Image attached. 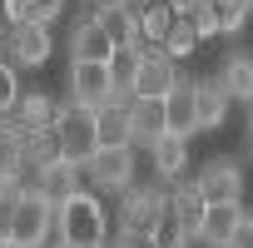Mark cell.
<instances>
[{
    "instance_id": "16",
    "label": "cell",
    "mask_w": 253,
    "mask_h": 248,
    "mask_svg": "<svg viewBox=\"0 0 253 248\" xmlns=\"http://www.w3.org/2000/svg\"><path fill=\"white\" fill-rule=\"evenodd\" d=\"M238 218H243V204H204L199 238H204L209 248H223V243H228V233L238 228Z\"/></svg>"
},
{
    "instance_id": "35",
    "label": "cell",
    "mask_w": 253,
    "mask_h": 248,
    "mask_svg": "<svg viewBox=\"0 0 253 248\" xmlns=\"http://www.w3.org/2000/svg\"><path fill=\"white\" fill-rule=\"evenodd\" d=\"M99 248H109V243H99Z\"/></svg>"
},
{
    "instance_id": "27",
    "label": "cell",
    "mask_w": 253,
    "mask_h": 248,
    "mask_svg": "<svg viewBox=\"0 0 253 248\" xmlns=\"http://www.w3.org/2000/svg\"><path fill=\"white\" fill-rule=\"evenodd\" d=\"M184 243H194V238L179 228V218H174V213H164V218H159V228H154V248H184Z\"/></svg>"
},
{
    "instance_id": "33",
    "label": "cell",
    "mask_w": 253,
    "mask_h": 248,
    "mask_svg": "<svg viewBox=\"0 0 253 248\" xmlns=\"http://www.w3.org/2000/svg\"><path fill=\"white\" fill-rule=\"evenodd\" d=\"M0 248H15V243H10V238H5V243H0Z\"/></svg>"
},
{
    "instance_id": "21",
    "label": "cell",
    "mask_w": 253,
    "mask_h": 248,
    "mask_svg": "<svg viewBox=\"0 0 253 248\" xmlns=\"http://www.w3.org/2000/svg\"><path fill=\"white\" fill-rule=\"evenodd\" d=\"M169 213L179 218V228H184L189 238H199V218H204V199L194 194V184L174 189V199H169Z\"/></svg>"
},
{
    "instance_id": "1",
    "label": "cell",
    "mask_w": 253,
    "mask_h": 248,
    "mask_svg": "<svg viewBox=\"0 0 253 248\" xmlns=\"http://www.w3.org/2000/svg\"><path fill=\"white\" fill-rule=\"evenodd\" d=\"M104 228H109V218H104V204L94 194L80 189V194H70V199L55 204V238L65 248H99Z\"/></svg>"
},
{
    "instance_id": "2",
    "label": "cell",
    "mask_w": 253,
    "mask_h": 248,
    "mask_svg": "<svg viewBox=\"0 0 253 248\" xmlns=\"http://www.w3.org/2000/svg\"><path fill=\"white\" fill-rule=\"evenodd\" d=\"M55 233V199H45L40 189H20L15 208H10V243L15 248H50Z\"/></svg>"
},
{
    "instance_id": "15",
    "label": "cell",
    "mask_w": 253,
    "mask_h": 248,
    "mask_svg": "<svg viewBox=\"0 0 253 248\" xmlns=\"http://www.w3.org/2000/svg\"><path fill=\"white\" fill-rule=\"evenodd\" d=\"M35 174H40L35 189H40L45 199H55V204L84 189V164H65V159H55V164H45V169H35Z\"/></svg>"
},
{
    "instance_id": "4",
    "label": "cell",
    "mask_w": 253,
    "mask_h": 248,
    "mask_svg": "<svg viewBox=\"0 0 253 248\" xmlns=\"http://www.w3.org/2000/svg\"><path fill=\"white\" fill-rule=\"evenodd\" d=\"M84 179L94 189H114V194L134 189V144H104V149H94L84 159Z\"/></svg>"
},
{
    "instance_id": "29",
    "label": "cell",
    "mask_w": 253,
    "mask_h": 248,
    "mask_svg": "<svg viewBox=\"0 0 253 248\" xmlns=\"http://www.w3.org/2000/svg\"><path fill=\"white\" fill-rule=\"evenodd\" d=\"M223 248H253V213H248V208H243V218H238V228L228 233Z\"/></svg>"
},
{
    "instance_id": "31",
    "label": "cell",
    "mask_w": 253,
    "mask_h": 248,
    "mask_svg": "<svg viewBox=\"0 0 253 248\" xmlns=\"http://www.w3.org/2000/svg\"><path fill=\"white\" fill-rule=\"evenodd\" d=\"M10 208H15V194H0V243L10 238Z\"/></svg>"
},
{
    "instance_id": "18",
    "label": "cell",
    "mask_w": 253,
    "mask_h": 248,
    "mask_svg": "<svg viewBox=\"0 0 253 248\" xmlns=\"http://www.w3.org/2000/svg\"><path fill=\"white\" fill-rule=\"evenodd\" d=\"M149 159H154V169H159L169 184H179V174L189 169V139H179V134H159V139L149 144Z\"/></svg>"
},
{
    "instance_id": "14",
    "label": "cell",
    "mask_w": 253,
    "mask_h": 248,
    "mask_svg": "<svg viewBox=\"0 0 253 248\" xmlns=\"http://www.w3.org/2000/svg\"><path fill=\"white\" fill-rule=\"evenodd\" d=\"M94 25H99L114 45H134V40H139V15L124 5V0H104V5L94 10Z\"/></svg>"
},
{
    "instance_id": "5",
    "label": "cell",
    "mask_w": 253,
    "mask_h": 248,
    "mask_svg": "<svg viewBox=\"0 0 253 248\" xmlns=\"http://www.w3.org/2000/svg\"><path fill=\"white\" fill-rule=\"evenodd\" d=\"M243 184H248V174L233 159H209L194 179V194L204 204H243Z\"/></svg>"
},
{
    "instance_id": "12",
    "label": "cell",
    "mask_w": 253,
    "mask_h": 248,
    "mask_svg": "<svg viewBox=\"0 0 253 248\" xmlns=\"http://www.w3.org/2000/svg\"><path fill=\"white\" fill-rule=\"evenodd\" d=\"M55 99L50 94H20V104H15V114H10V124L30 139V134H50L55 129Z\"/></svg>"
},
{
    "instance_id": "28",
    "label": "cell",
    "mask_w": 253,
    "mask_h": 248,
    "mask_svg": "<svg viewBox=\"0 0 253 248\" xmlns=\"http://www.w3.org/2000/svg\"><path fill=\"white\" fill-rule=\"evenodd\" d=\"M0 10H5L10 25H30L40 15V0H0Z\"/></svg>"
},
{
    "instance_id": "25",
    "label": "cell",
    "mask_w": 253,
    "mask_h": 248,
    "mask_svg": "<svg viewBox=\"0 0 253 248\" xmlns=\"http://www.w3.org/2000/svg\"><path fill=\"white\" fill-rule=\"evenodd\" d=\"M194 45H199V35H194V25H189V20H174V30L164 35V45H159V55H169V60L179 65L184 55H194Z\"/></svg>"
},
{
    "instance_id": "22",
    "label": "cell",
    "mask_w": 253,
    "mask_h": 248,
    "mask_svg": "<svg viewBox=\"0 0 253 248\" xmlns=\"http://www.w3.org/2000/svg\"><path fill=\"white\" fill-rule=\"evenodd\" d=\"M174 20H179V15L169 10V0H154V5L139 15V35H144V40H154V45H164V35L174 30Z\"/></svg>"
},
{
    "instance_id": "8",
    "label": "cell",
    "mask_w": 253,
    "mask_h": 248,
    "mask_svg": "<svg viewBox=\"0 0 253 248\" xmlns=\"http://www.w3.org/2000/svg\"><path fill=\"white\" fill-rule=\"evenodd\" d=\"M164 213H169V199H164L159 189H124L119 228H129V233H154Z\"/></svg>"
},
{
    "instance_id": "30",
    "label": "cell",
    "mask_w": 253,
    "mask_h": 248,
    "mask_svg": "<svg viewBox=\"0 0 253 248\" xmlns=\"http://www.w3.org/2000/svg\"><path fill=\"white\" fill-rule=\"evenodd\" d=\"M114 248H154V233H129V228H119Z\"/></svg>"
},
{
    "instance_id": "11",
    "label": "cell",
    "mask_w": 253,
    "mask_h": 248,
    "mask_svg": "<svg viewBox=\"0 0 253 248\" xmlns=\"http://www.w3.org/2000/svg\"><path fill=\"white\" fill-rule=\"evenodd\" d=\"M119 45L94 25V15L89 20H80L75 30H70V60H80V65H109V55H114Z\"/></svg>"
},
{
    "instance_id": "23",
    "label": "cell",
    "mask_w": 253,
    "mask_h": 248,
    "mask_svg": "<svg viewBox=\"0 0 253 248\" xmlns=\"http://www.w3.org/2000/svg\"><path fill=\"white\" fill-rule=\"evenodd\" d=\"M184 20L194 25V35H199V40H213V35H223V10L213 5V0H199V5H194Z\"/></svg>"
},
{
    "instance_id": "34",
    "label": "cell",
    "mask_w": 253,
    "mask_h": 248,
    "mask_svg": "<svg viewBox=\"0 0 253 248\" xmlns=\"http://www.w3.org/2000/svg\"><path fill=\"white\" fill-rule=\"evenodd\" d=\"M50 248H65V243H50Z\"/></svg>"
},
{
    "instance_id": "10",
    "label": "cell",
    "mask_w": 253,
    "mask_h": 248,
    "mask_svg": "<svg viewBox=\"0 0 253 248\" xmlns=\"http://www.w3.org/2000/svg\"><path fill=\"white\" fill-rule=\"evenodd\" d=\"M5 50H10V65H25V70H35V65H45L50 60V30L45 25H10V40H5Z\"/></svg>"
},
{
    "instance_id": "13",
    "label": "cell",
    "mask_w": 253,
    "mask_h": 248,
    "mask_svg": "<svg viewBox=\"0 0 253 248\" xmlns=\"http://www.w3.org/2000/svg\"><path fill=\"white\" fill-rule=\"evenodd\" d=\"M159 134H169L164 129V99H129V144L149 149Z\"/></svg>"
},
{
    "instance_id": "7",
    "label": "cell",
    "mask_w": 253,
    "mask_h": 248,
    "mask_svg": "<svg viewBox=\"0 0 253 248\" xmlns=\"http://www.w3.org/2000/svg\"><path fill=\"white\" fill-rule=\"evenodd\" d=\"M174 84H179V65L154 50V55L139 60V70H134V80H129V99H164Z\"/></svg>"
},
{
    "instance_id": "20",
    "label": "cell",
    "mask_w": 253,
    "mask_h": 248,
    "mask_svg": "<svg viewBox=\"0 0 253 248\" xmlns=\"http://www.w3.org/2000/svg\"><path fill=\"white\" fill-rule=\"evenodd\" d=\"M94 134H99V149L104 144H129V99H114V104L94 109Z\"/></svg>"
},
{
    "instance_id": "6",
    "label": "cell",
    "mask_w": 253,
    "mask_h": 248,
    "mask_svg": "<svg viewBox=\"0 0 253 248\" xmlns=\"http://www.w3.org/2000/svg\"><path fill=\"white\" fill-rule=\"evenodd\" d=\"M70 99L84 104V109H104V104H114L119 89H114L109 65H80V60H70Z\"/></svg>"
},
{
    "instance_id": "26",
    "label": "cell",
    "mask_w": 253,
    "mask_h": 248,
    "mask_svg": "<svg viewBox=\"0 0 253 248\" xmlns=\"http://www.w3.org/2000/svg\"><path fill=\"white\" fill-rule=\"evenodd\" d=\"M20 75H15V65L10 60H0V119H10L15 114V104H20Z\"/></svg>"
},
{
    "instance_id": "17",
    "label": "cell",
    "mask_w": 253,
    "mask_h": 248,
    "mask_svg": "<svg viewBox=\"0 0 253 248\" xmlns=\"http://www.w3.org/2000/svg\"><path fill=\"white\" fill-rule=\"evenodd\" d=\"M228 94L218 80H194V109H199V129H218V124L228 119Z\"/></svg>"
},
{
    "instance_id": "24",
    "label": "cell",
    "mask_w": 253,
    "mask_h": 248,
    "mask_svg": "<svg viewBox=\"0 0 253 248\" xmlns=\"http://www.w3.org/2000/svg\"><path fill=\"white\" fill-rule=\"evenodd\" d=\"M139 50L134 45H119L114 55H109V75H114V89H119V99H124V89H129V80H134V70H139Z\"/></svg>"
},
{
    "instance_id": "19",
    "label": "cell",
    "mask_w": 253,
    "mask_h": 248,
    "mask_svg": "<svg viewBox=\"0 0 253 248\" xmlns=\"http://www.w3.org/2000/svg\"><path fill=\"white\" fill-rule=\"evenodd\" d=\"M218 84H223V94H228V99L253 104V55L233 50V55L223 60V70H218Z\"/></svg>"
},
{
    "instance_id": "32",
    "label": "cell",
    "mask_w": 253,
    "mask_h": 248,
    "mask_svg": "<svg viewBox=\"0 0 253 248\" xmlns=\"http://www.w3.org/2000/svg\"><path fill=\"white\" fill-rule=\"evenodd\" d=\"M248 149H253V114H248Z\"/></svg>"
},
{
    "instance_id": "3",
    "label": "cell",
    "mask_w": 253,
    "mask_h": 248,
    "mask_svg": "<svg viewBox=\"0 0 253 248\" xmlns=\"http://www.w3.org/2000/svg\"><path fill=\"white\" fill-rule=\"evenodd\" d=\"M55 149H60V159L65 164H84L94 149H99V134H94V109H84V104H60L55 109Z\"/></svg>"
},
{
    "instance_id": "9",
    "label": "cell",
    "mask_w": 253,
    "mask_h": 248,
    "mask_svg": "<svg viewBox=\"0 0 253 248\" xmlns=\"http://www.w3.org/2000/svg\"><path fill=\"white\" fill-rule=\"evenodd\" d=\"M164 129L169 134H179V139H189V134H199V109H194V80H184L179 75V84L164 94Z\"/></svg>"
}]
</instances>
